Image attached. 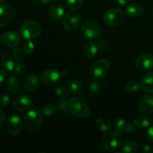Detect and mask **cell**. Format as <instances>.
<instances>
[{
	"label": "cell",
	"instance_id": "cell-1",
	"mask_svg": "<svg viewBox=\"0 0 153 153\" xmlns=\"http://www.w3.org/2000/svg\"><path fill=\"white\" fill-rule=\"evenodd\" d=\"M25 54L23 49H19V48L7 51L3 54L1 57V64L4 68L10 71L14 70L16 66L22 62Z\"/></svg>",
	"mask_w": 153,
	"mask_h": 153
},
{
	"label": "cell",
	"instance_id": "cell-2",
	"mask_svg": "<svg viewBox=\"0 0 153 153\" xmlns=\"http://www.w3.org/2000/svg\"><path fill=\"white\" fill-rule=\"evenodd\" d=\"M67 110L77 117H86L91 114V108L86 102L80 97H73L69 100Z\"/></svg>",
	"mask_w": 153,
	"mask_h": 153
},
{
	"label": "cell",
	"instance_id": "cell-3",
	"mask_svg": "<svg viewBox=\"0 0 153 153\" xmlns=\"http://www.w3.org/2000/svg\"><path fill=\"white\" fill-rule=\"evenodd\" d=\"M123 138L118 131H109L103 134L101 138V144L108 151H115L123 145Z\"/></svg>",
	"mask_w": 153,
	"mask_h": 153
},
{
	"label": "cell",
	"instance_id": "cell-4",
	"mask_svg": "<svg viewBox=\"0 0 153 153\" xmlns=\"http://www.w3.org/2000/svg\"><path fill=\"white\" fill-rule=\"evenodd\" d=\"M43 120V114L37 109H34L27 112L23 118L24 125L30 131H37L41 127Z\"/></svg>",
	"mask_w": 153,
	"mask_h": 153
},
{
	"label": "cell",
	"instance_id": "cell-5",
	"mask_svg": "<svg viewBox=\"0 0 153 153\" xmlns=\"http://www.w3.org/2000/svg\"><path fill=\"white\" fill-rule=\"evenodd\" d=\"M125 19L123 11L118 7H114L108 10L103 16V22L109 27H117Z\"/></svg>",
	"mask_w": 153,
	"mask_h": 153
},
{
	"label": "cell",
	"instance_id": "cell-6",
	"mask_svg": "<svg viewBox=\"0 0 153 153\" xmlns=\"http://www.w3.org/2000/svg\"><path fill=\"white\" fill-rule=\"evenodd\" d=\"M20 33L26 40L38 37L42 33V28L37 22L33 20L25 21L20 27Z\"/></svg>",
	"mask_w": 153,
	"mask_h": 153
},
{
	"label": "cell",
	"instance_id": "cell-7",
	"mask_svg": "<svg viewBox=\"0 0 153 153\" xmlns=\"http://www.w3.org/2000/svg\"><path fill=\"white\" fill-rule=\"evenodd\" d=\"M111 68V62L106 58H102L96 61L91 67V73L94 78L102 79L105 77Z\"/></svg>",
	"mask_w": 153,
	"mask_h": 153
},
{
	"label": "cell",
	"instance_id": "cell-8",
	"mask_svg": "<svg viewBox=\"0 0 153 153\" xmlns=\"http://www.w3.org/2000/svg\"><path fill=\"white\" fill-rule=\"evenodd\" d=\"M61 73L55 69L46 70L42 73L40 81L42 84L46 87H56L61 80Z\"/></svg>",
	"mask_w": 153,
	"mask_h": 153
},
{
	"label": "cell",
	"instance_id": "cell-9",
	"mask_svg": "<svg viewBox=\"0 0 153 153\" xmlns=\"http://www.w3.org/2000/svg\"><path fill=\"white\" fill-rule=\"evenodd\" d=\"M16 16V12L13 7L5 4H0V28L10 25Z\"/></svg>",
	"mask_w": 153,
	"mask_h": 153
},
{
	"label": "cell",
	"instance_id": "cell-10",
	"mask_svg": "<svg viewBox=\"0 0 153 153\" xmlns=\"http://www.w3.org/2000/svg\"><path fill=\"white\" fill-rule=\"evenodd\" d=\"M82 31L84 36L88 39H97L101 34L100 25L93 19H87L82 25Z\"/></svg>",
	"mask_w": 153,
	"mask_h": 153
},
{
	"label": "cell",
	"instance_id": "cell-11",
	"mask_svg": "<svg viewBox=\"0 0 153 153\" xmlns=\"http://www.w3.org/2000/svg\"><path fill=\"white\" fill-rule=\"evenodd\" d=\"M82 19L79 13L70 11L65 14L63 19V26L67 31L73 32L79 28Z\"/></svg>",
	"mask_w": 153,
	"mask_h": 153
},
{
	"label": "cell",
	"instance_id": "cell-12",
	"mask_svg": "<svg viewBox=\"0 0 153 153\" xmlns=\"http://www.w3.org/2000/svg\"><path fill=\"white\" fill-rule=\"evenodd\" d=\"M22 127V121L18 115H10L6 121V128L9 134L16 136L19 134Z\"/></svg>",
	"mask_w": 153,
	"mask_h": 153
},
{
	"label": "cell",
	"instance_id": "cell-13",
	"mask_svg": "<svg viewBox=\"0 0 153 153\" xmlns=\"http://www.w3.org/2000/svg\"><path fill=\"white\" fill-rule=\"evenodd\" d=\"M33 102L31 97L24 94L17 96L12 102L13 107L19 111H26L29 110Z\"/></svg>",
	"mask_w": 153,
	"mask_h": 153
},
{
	"label": "cell",
	"instance_id": "cell-14",
	"mask_svg": "<svg viewBox=\"0 0 153 153\" xmlns=\"http://www.w3.org/2000/svg\"><path fill=\"white\" fill-rule=\"evenodd\" d=\"M0 42L7 47H16L20 43V36L14 31H8L1 34Z\"/></svg>",
	"mask_w": 153,
	"mask_h": 153
},
{
	"label": "cell",
	"instance_id": "cell-15",
	"mask_svg": "<svg viewBox=\"0 0 153 153\" xmlns=\"http://www.w3.org/2000/svg\"><path fill=\"white\" fill-rule=\"evenodd\" d=\"M135 67L140 70H149L153 68V55L146 53L140 55L135 60Z\"/></svg>",
	"mask_w": 153,
	"mask_h": 153
},
{
	"label": "cell",
	"instance_id": "cell-16",
	"mask_svg": "<svg viewBox=\"0 0 153 153\" xmlns=\"http://www.w3.org/2000/svg\"><path fill=\"white\" fill-rule=\"evenodd\" d=\"M139 111L143 114H150L153 113V95L147 94L141 98L138 105Z\"/></svg>",
	"mask_w": 153,
	"mask_h": 153
},
{
	"label": "cell",
	"instance_id": "cell-17",
	"mask_svg": "<svg viewBox=\"0 0 153 153\" xmlns=\"http://www.w3.org/2000/svg\"><path fill=\"white\" fill-rule=\"evenodd\" d=\"M40 84V79L36 74H31L27 76L23 82V88L28 92L35 91Z\"/></svg>",
	"mask_w": 153,
	"mask_h": 153
},
{
	"label": "cell",
	"instance_id": "cell-18",
	"mask_svg": "<svg viewBox=\"0 0 153 153\" xmlns=\"http://www.w3.org/2000/svg\"><path fill=\"white\" fill-rule=\"evenodd\" d=\"M140 88L144 92L148 94L153 93V72L146 73L140 83Z\"/></svg>",
	"mask_w": 153,
	"mask_h": 153
},
{
	"label": "cell",
	"instance_id": "cell-19",
	"mask_svg": "<svg viewBox=\"0 0 153 153\" xmlns=\"http://www.w3.org/2000/svg\"><path fill=\"white\" fill-rule=\"evenodd\" d=\"M143 13V7L137 3H131L126 8V14L131 18H137Z\"/></svg>",
	"mask_w": 153,
	"mask_h": 153
},
{
	"label": "cell",
	"instance_id": "cell-20",
	"mask_svg": "<svg viewBox=\"0 0 153 153\" xmlns=\"http://www.w3.org/2000/svg\"><path fill=\"white\" fill-rule=\"evenodd\" d=\"M7 90L10 94H16L19 90V83L16 75H10L6 82Z\"/></svg>",
	"mask_w": 153,
	"mask_h": 153
},
{
	"label": "cell",
	"instance_id": "cell-21",
	"mask_svg": "<svg viewBox=\"0 0 153 153\" xmlns=\"http://www.w3.org/2000/svg\"><path fill=\"white\" fill-rule=\"evenodd\" d=\"M64 15V9L59 4H54L48 10V16L52 19H59Z\"/></svg>",
	"mask_w": 153,
	"mask_h": 153
},
{
	"label": "cell",
	"instance_id": "cell-22",
	"mask_svg": "<svg viewBox=\"0 0 153 153\" xmlns=\"http://www.w3.org/2000/svg\"><path fill=\"white\" fill-rule=\"evenodd\" d=\"M96 126L100 131H108L111 128V123L108 118L105 117H100L97 118L96 121Z\"/></svg>",
	"mask_w": 153,
	"mask_h": 153
},
{
	"label": "cell",
	"instance_id": "cell-23",
	"mask_svg": "<svg viewBox=\"0 0 153 153\" xmlns=\"http://www.w3.org/2000/svg\"><path fill=\"white\" fill-rule=\"evenodd\" d=\"M84 53L88 58H94L98 53V46L94 42H88L84 47Z\"/></svg>",
	"mask_w": 153,
	"mask_h": 153
},
{
	"label": "cell",
	"instance_id": "cell-24",
	"mask_svg": "<svg viewBox=\"0 0 153 153\" xmlns=\"http://www.w3.org/2000/svg\"><path fill=\"white\" fill-rule=\"evenodd\" d=\"M134 123L135 126L140 128H146L150 124V120L146 116H138L134 118Z\"/></svg>",
	"mask_w": 153,
	"mask_h": 153
},
{
	"label": "cell",
	"instance_id": "cell-25",
	"mask_svg": "<svg viewBox=\"0 0 153 153\" xmlns=\"http://www.w3.org/2000/svg\"><path fill=\"white\" fill-rule=\"evenodd\" d=\"M122 149L124 152H136L138 149V144L132 140H128L123 145Z\"/></svg>",
	"mask_w": 153,
	"mask_h": 153
},
{
	"label": "cell",
	"instance_id": "cell-26",
	"mask_svg": "<svg viewBox=\"0 0 153 153\" xmlns=\"http://www.w3.org/2000/svg\"><path fill=\"white\" fill-rule=\"evenodd\" d=\"M70 90L72 92V94H74V95H79L82 91V83L79 80L74 79V80H73L70 82Z\"/></svg>",
	"mask_w": 153,
	"mask_h": 153
},
{
	"label": "cell",
	"instance_id": "cell-27",
	"mask_svg": "<svg viewBox=\"0 0 153 153\" xmlns=\"http://www.w3.org/2000/svg\"><path fill=\"white\" fill-rule=\"evenodd\" d=\"M101 85L98 81H93L89 86V95L91 97H97L100 91Z\"/></svg>",
	"mask_w": 153,
	"mask_h": 153
},
{
	"label": "cell",
	"instance_id": "cell-28",
	"mask_svg": "<svg viewBox=\"0 0 153 153\" xmlns=\"http://www.w3.org/2000/svg\"><path fill=\"white\" fill-rule=\"evenodd\" d=\"M140 88V84L137 83L136 81H130V82H128L127 83L125 89L127 93H128V94H134V93L138 91Z\"/></svg>",
	"mask_w": 153,
	"mask_h": 153
},
{
	"label": "cell",
	"instance_id": "cell-29",
	"mask_svg": "<svg viewBox=\"0 0 153 153\" xmlns=\"http://www.w3.org/2000/svg\"><path fill=\"white\" fill-rule=\"evenodd\" d=\"M82 0H67V6L70 10H79L82 5Z\"/></svg>",
	"mask_w": 153,
	"mask_h": 153
},
{
	"label": "cell",
	"instance_id": "cell-30",
	"mask_svg": "<svg viewBox=\"0 0 153 153\" xmlns=\"http://www.w3.org/2000/svg\"><path fill=\"white\" fill-rule=\"evenodd\" d=\"M55 94L60 99H67L69 96V92L63 86H56L55 90Z\"/></svg>",
	"mask_w": 153,
	"mask_h": 153
},
{
	"label": "cell",
	"instance_id": "cell-31",
	"mask_svg": "<svg viewBox=\"0 0 153 153\" xmlns=\"http://www.w3.org/2000/svg\"><path fill=\"white\" fill-rule=\"evenodd\" d=\"M56 111V108H55V105L52 104V103H49L47 104L44 108H43V111H42V113H43V116H51V115L54 114Z\"/></svg>",
	"mask_w": 153,
	"mask_h": 153
},
{
	"label": "cell",
	"instance_id": "cell-32",
	"mask_svg": "<svg viewBox=\"0 0 153 153\" xmlns=\"http://www.w3.org/2000/svg\"><path fill=\"white\" fill-rule=\"evenodd\" d=\"M126 121L123 118H120L117 120L116 123H115V131H118V132H122V131H125L126 127Z\"/></svg>",
	"mask_w": 153,
	"mask_h": 153
},
{
	"label": "cell",
	"instance_id": "cell-33",
	"mask_svg": "<svg viewBox=\"0 0 153 153\" xmlns=\"http://www.w3.org/2000/svg\"><path fill=\"white\" fill-rule=\"evenodd\" d=\"M23 50L25 54H32L34 50V43L31 40H27L24 43Z\"/></svg>",
	"mask_w": 153,
	"mask_h": 153
},
{
	"label": "cell",
	"instance_id": "cell-34",
	"mask_svg": "<svg viewBox=\"0 0 153 153\" xmlns=\"http://www.w3.org/2000/svg\"><path fill=\"white\" fill-rule=\"evenodd\" d=\"M10 101V97L9 94L4 93L0 94V108L6 107Z\"/></svg>",
	"mask_w": 153,
	"mask_h": 153
},
{
	"label": "cell",
	"instance_id": "cell-35",
	"mask_svg": "<svg viewBox=\"0 0 153 153\" xmlns=\"http://www.w3.org/2000/svg\"><path fill=\"white\" fill-rule=\"evenodd\" d=\"M25 71H26V67L22 63L16 66V68L14 69V73L16 76H22V75L25 74Z\"/></svg>",
	"mask_w": 153,
	"mask_h": 153
},
{
	"label": "cell",
	"instance_id": "cell-36",
	"mask_svg": "<svg viewBox=\"0 0 153 153\" xmlns=\"http://www.w3.org/2000/svg\"><path fill=\"white\" fill-rule=\"evenodd\" d=\"M57 106L58 108L61 111H66L67 109V106H68V102H67L65 99H61L57 102Z\"/></svg>",
	"mask_w": 153,
	"mask_h": 153
},
{
	"label": "cell",
	"instance_id": "cell-37",
	"mask_svg": "<svg viewBox=\"0 0 153 153\" xmlns=\"http://www.w3.org/2000/svg\"><path fill=\"white\" fill-rule=\"evenodd\" d=\"M141 150L144 152H152V148L149 145H148L147 143H142L141 146Z\"/></svg>",
	"mask_w": 153,
	"mask_h": 153
},
{
	"label": "cell",
	"instance_id": "cell-38",
	"mask_svg": "<svg viewBox=\"0 0 153 153\" xmlns=\"http://www.w3.org/2000/svg\"><path fill=\"white\" fill-rule=\"evenodd\" d=\"M146 137H147V138L149 139L151 142H153V126L149 127V129L147 130Z\"/></svg>",
	"mask_w": 153,
	"mask_h": 153
},
{
	"label": "cell",
	"instance_id": "cell-39",
	"mask_svg": "<svg viewBox=\"0 0 153 153\" xmlns=\"http://www.w3.org/2000/svg\"><path fill=\"white\" fill-rule=\"evenodd\" d=\"M7 76V72L4 70H0V84L2 83Z\"/></svg>",
	"mask_w": 153,
	"mask_h": 153
},
{
	"label": "cell",
	"instance_id": "cell-40",
	"mask_svg": "<svg viewBox=\"0 0 153 153\" xmlns=\"http://www.w3.org/2000/svg\"><path fill=\"white\" fill-rule=\"evenodd\" d=\"M5 121V115H4V112L0 111V128L3 126Z\"/></svg>",
	"mask_w": 153,
	"mask_h": 153
},
{
	"label": "cell",
	"instance_id": "cell-41",
	"mask_svg": "<svg viewBox=\"0 0 153 153\" xmlns=\"http://www.w3.org/2000/svg\"><path fill=\"white\" fill-rule=\"evenodd\" d=\"M125 131H127V132H132V131H134V127L131 124H127Z\"/></svg>",
	"mask_w": 153,
	"mask_h": 153
},
{
	"label": "cell",
	"instance_id": "cell-42",
	"mask_svg": "<svg viewBox=\"0 0 153 153\" xmlns=\"http://www.w3.org/2000/svg\"><path fill=\"white\" fill-rule=\"evenodd\" d=\"M34 1L43 4H49L52 2V0H34Z\"/></svg>",
	"mask_w": 153,
	"mask_h": 153
},
{
	"label": "cell",
	"instance_id": "cell-43",
	"mask_svg": "<svg viewBox=\"0 0 153 153\" xmlns=\"http://www.w3.org/2000/svg\"><path fill=\"white\" fill-rule=\"evenodd\" d=\"M129 1L130 0H117V2L120 5L124 6L126 5V4H128V3L129 2Z\"/></svg>",
	"mask_w": 153,
	"mask_h": 153
},
{
	"label": "cell",
	"instance_id": "cell-44",
	"mask_svg": "<svg viewBox=\"0 0 153 153\" xmlns=\"http://www.w3.org/2000/svg\"><path fill=\"white\" fill-rule=\"evenodd\" d=\"M6 0H0V2H4V1H5Z\"/></svg>",
	"mask_w": 153,
	"mask_h": 153
},
{
	"label": "cell",
	"instance_id": "cell-45",
	"mask_svg": "<svg viewBox=\"0 0 153 153\" xmlns=\"http://www.w3.org/2000/svg\"><path fill=\"white\" fill-rule=\"evenodd\" d=\"M152 14H153V10H152Z\"/></svg>",
	"mask_w": 153,
	"mask_h": 153
},
{
	"label": "cell",
	"instance_id": "cell-46",
	"mask_svg": "<svg viewBox=\"0 0 153 153\" xmlns=\"http://www.w3.org/2000/svg\"><path fill=\"white\" fill-rule=\"evenodd\" d=\"M152 121H153V119H152Z\"/></svg>",
	"mask_w": 153,
	"mask_h": 153
}]
</instances>
